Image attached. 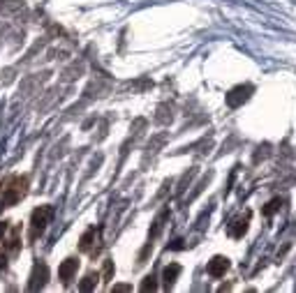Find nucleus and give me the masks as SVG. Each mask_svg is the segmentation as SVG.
Listing matches in <instances>:
<instances>
[{"label":"nucleus","instance_id":"nucleus-1","mask_svg":"<svg viewBox=\"0 0 296 293\" xmlns=\"http://www.w3.org/2000/svg\"><path fill=\"white\" fill-rule=\"evenodd\" d=\"M28 192V176H12L0 185V196L5 201V206H14L19 203Z\"/></svg>","mask_w":296,"mask_h":293},{"label":"nucleus","instance_id":"nucleus-2","mask_svg":"<svg viewBox=\"0 0 296 293\" xmlns=\"http://www.w3.org/2000/svg\"><path fill=\"white\" fill-rule=\"evenodd\" d=\"M51 217H54V208L51 206L35 208L33 215H30V240H37L42 234H44V229L49 227Z\"/></svg>","mask_w":296,"mask_h":293},{"label":"nucleus","instance_id":"nucleus-3","mask_svg":"<svg viewBox=\"0 0 296 293\" xmlns=\"http://www.w3.org/2000/svg\"><path fill=\"white\" fill-rule=\"evenodd\" d=\"M49 280V268L47 263H35L33 273H30V282H28V291H40L47 287Z\"/></svg>","mask_w":296,"mask_h":293},{"label":"nucleus","instance_id":"nucleus-4","mask_svg":"<svg viewBox=\"0 0 296 293\" xmlns=\"http://www.w3.org/2000/svg\"><path fill=\"white\" fill-rule=\"evenodd\" d=\"M255 93V88L252 86H236V88H231L227 93V104L231 109H236V107H241L243 102H248V97Z\"/></svg>","mask_w":296,"mask_h":293},{"label":"nucleus","instance_id":"nucleus-5","mask_svg":"<svg viewBox=\"0 0 296 293\" xmlns=\"http://www.w3.org/2000/svg\"><path fill=\"white\" fill-rule=\"evenodd\" d=\"M229 270V259L227 256H213V259L209 261V266H206V273L211 275V277H224V273Z\"/></svg>","mask_w":296,"mask_h":293},{"label":"nucleus","instance_id":"nucleus-6","mask_svg":"<svg viewBox=\"0 0 296 293\" xmlns=\"http://www.w3.org/2000/svg\"><path fill=\"white\" fill-rule=\"evenodd\" d=\"M76 268H79V259L70 256V259L63 261L61 268H58V277H61L63 284H70V282H72V277L76 275Z\"/></svg>","mask_w":296,"mask_h":293},{"label":"nucleus","instance_id":"nucleus-7","mask_svg":"<svg viewBox=\"0 0 296 293\" xmlns=\"http://www.w3.org/2000/svg\"><path fill=\"white\" fill-rule=\"evenodd\" d=\"M97 235H100V229H88L86 234L81 235V240H79V249H81V252L97 254V252H95V247H93V242H97Z\"/></svg>","mask_w":296,"mask_h":293},{"label":"nucleus","instance_id":"nucleus-8","mask_svg":"<svg viewBox=\"0 0 296 293\" xmlns=\"http://www.w3.org/2000/svg\"><path fill=\"white\" fill-rule=\"evenodd\" d=\"M178 275H181V266H178V263H169V266H164V270H162L164 289H171V287H174V282L178 280Z\"/></svg>","mask_w":296,"mask_h":293},{"label":"nucleus","instance_id":"nucleus-9","mask_svg":"<svg viewBox=\"0 0 296 293\" xmlns=\"http://www.w3.org/2000/svg\"><path fill=\"white\" fill-rule=\"evenodd\" d=\"M248 224H250V213H245L243 217H238V220L229 227V235H231V238H243V234L248 231Z\"/></svg>","mask_w":296,"mask_h":293},{"label":"nucleus","instance_id":"nucleus-10","mask_svg":"<svg viewBox=\"0 0 296 293\" xmlns=\"http://www.w3.org/2000/svg\"><path fill=\"white\" fill-rule=\"evenodd\" d=\"M97 280H100V275H97V273L86 275V277H83V282L79 284V291H93L95 284H97Z\"/></svg>","mask_w":296,"mask_h":293},{"label":"nucleus","instance_id":"nucleus-11","mask_svg":"<svg viewBox=\"0 0 296 293\" xmlns=\"http://www.w3.org/2000/svg\"><path fill=\"white\" fill-rule=\"evenodd\" d=\"M164 220H167V210L162 215H157V220L153 222V231H150V235H148V240H155L157 235H160V231H162V227H164Z\"/></svg>","mask_w":296,"mask_h":293},{"label":"nucleus","instance_id":"nucleus-12","mask_svg":"<svg viewBox=\"0 0 296 293\" xmlns=\"http://www.w3.org/2000/svg\"><path fill=\"white\" fill-rule=\"evenodd\" d=\"M142 291H155L157 289V282H155V277L153 275H148V277H144V282H142Z\"/></svg>","mask_w":296,"mask_h":293},{"label":"nucleus","instance_id":"nucleus-13","mask_svg":"<svg viewBox=\"0 0 296 293\" xmlns=\"http://www.w3.org/2000/svg\"><path fill=\"white\" fill-rule=\"evenodd\" d=\"M278 208H280V201H278V199H273V201H271V203H269V206L264 208V215H273V213H276V210H278Z\"/></svg>","mask_w":296,"mask_h":293},{"label":"nucleus","instance_id":"nucleus-14","mask_svg":"<svg viewBox=\"0 0 296 293\" xmlns=\"http://www.w3.org/2000/svg\"><path fill=\"white\" fill-rule=\"evenodd\" d=\"M111 275H114V261H104V280H111Z\"/></svg>","mask_w":296,"mask_h":293},{"label":"nucleus","instance_id":"nucleus-15","mask_svg":"<svg viewBox=\"0 0 296 293\" xmlns=\"http://www.w3.org/2000/svg\"><path fill=\"white\" fill-rule=\"evenodd\" d=\"M5 270H7V256H5V252L0 249V275L5 273Z\"/></svg>","mask_w":296,"mask_h":293},{"label":"nucleus","instance_id":"nucleus-16","mask_svg":"<svg viewBox=\"0 0 296 293\" xmlns=\"http://www.w3.org/2000/svg\"><path fill=\"white\" fill-rule=\"evenodd\" d=\"M7 222H0V238H5V234H7Z\"/></svg>","mask_w":296,"mask_h":293},{"label":"nucleus","instance_id":"nucleus-17","mask_svg":"<svg viewBox=\"0 0 296 293\" xmlns=\"http://www.w3.org/2000/svg\"><path fill=\"white\" fill-rule=\"evenodd\" d=\"M132 287H128V284H116L114 287V291H130Z\"/></svg>","mask_w":296,"mask_h":293},{"label":"nucleus","instance_id":"nucleus-18","mask_svg":"<svg viewBox=\"0 0 296 293\" xmlns=\"http://www.w3.org/2000/svg\"><path fill=\"white\" fill-rule=\"evenodd\" d=\"M2 208H7V206H5V201H2V196H0V213H2Z\"/></svg>","mask_w":296,"mask_h":293}]
</instances>
